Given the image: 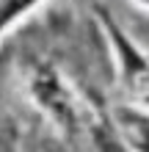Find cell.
<instances>
[{
	"label": "cell",
	"instance_id": "1",
	"mask_svg": "<svg viewBox=\"0 0 149 152\" xmlns=\"http://www.w3.org/2000/svg\"><path fill=\"white\" fill-rule=\"evenodd\" d=\"M105 25H108V33L113 39L116 56H119V72H121L124 91L133 97V102L141 111L149 113V56H144V53L138 50V44L130 42L124 33L113 25V20H105Z\"/></svg>",
	"mask_w": 149,
	"mask_h": 152
},
{
	"label": "cell",
	"instance_id": "2",
	"mask_svg": "<svg viewBox=\"0 0 149 152\" xmlns=\"http://www.w3.org/2000/svg\"><path fill=\"white\" fill-rule=\"evenodd\" d=\"M119 124L124 130V138L138 152H149V113H138L135 108H127L119 113Z\"/></svg>",
	"mask_w": 149,
	"mask_h": 152
}]
</instances>
